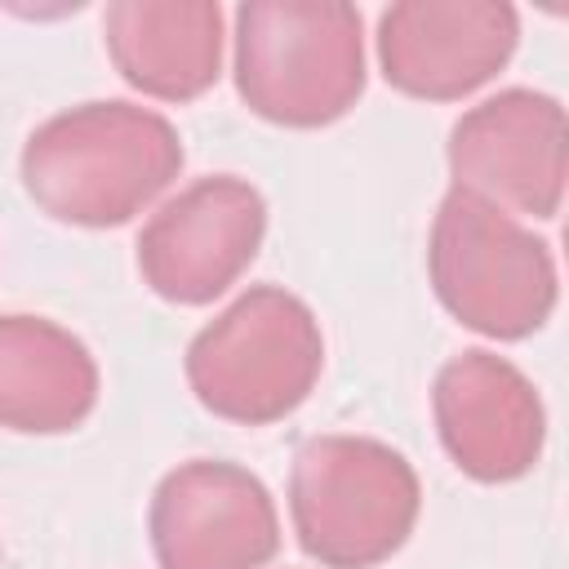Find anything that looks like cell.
Returning <instances> with one entry per match:
<instances>
[{"label": "cell", "instance_id": "8", "mask_svg": "<svg viewBox=\"0 0 569 569\" xmlns=\"http://www.w3.org/2000/svg\"><path fill=\"white\" fill-rule=\"evenodd\" d=\"M147 533L160 569H262L280 551V511L249 467L191 458L160 476Z\"/></svg>", "mask_w": 569, "mask_h": 569}, {"label": "cell", "instance_id": "12", "mask_svg": "<svg viewBox=\"0 0 569 569\" xmlns=\"http://www.w3.org/2000/svg\"><path fill=\"white\" fill-rule=\"evenodd\" d=\"M98 409V360L44 316H0V427L18 436L76 431Z\"/></svg>", "mask_w": 569, "mask_h": 569}, {"label": "cell", "instance_id": "6", "mask_svg": "<svg viewBox=\"0 0 569 569\" xmlns=\"http://www.w3.org/2000/svg\"><path fill=\"white\" fill-rule=\"evenodd\" d=\"M453 191H467L511 218L551 222L565 204L569 129L560 98L542 89H502L467 107L445 142Z\"/></svg>", "mask_w": 569, "mask_h": 569}, {"label": "cell", "instance_id": "7", "mask_svg": "<svg viewBox=\"0 0 569 569\" xmlns=\"http://www.w3.org/2000/svg\"><path fill=\"white\" fill-rule=\"evenodd\" d=\"M267 200L240 173H209L169 196L138 231L142 284L173 307L222 298L258 258Z\"/></svg>", "mask_w": 569, "mask_h": 569}, {"label": "cell", "instance_id": "9", "mask_svg": "<svg viewBox=\"0 0 569 569\" xmlns=\"http://www.w3.org/2000/svg\"><path fill=\"white\" fill-rule=\"evenodd\" d=\"M382 80L418 102H462L520 44V13L502 0H400L378 18Z\"/></svg>", "mask_w": 569, "mask_h": 569}, {"label": "cell", "instance_id": "1", "mask_svg": "<svg viewBox=\"0 0 569 569\" xmlns=\"http://www.w3.org/2000/svg\"><path fill=\"white\" fill-rule=\"evenodd\" d=\"M182 138L169 116L124 98L67 107L22 142V187L40 213L67 227H124L182 173Z\"/></svg>", "mask_w": 569, "mask_h": 569}, {"label": "cell", "instance_id": "3", "mask_svg": "<svg viewBox=\"0 0 569 569\" xmlns=\"http://www.w3.org/2000/svg\"><path fill=\"white\" fill-rule=\"evenodd\" d=\"M422 511L413 462L373 436H311L289 467V520L320 569H378Z\"/></svg>", "mask_w": 569, "mask_h": 569}, {"label": "cell", "instance_id": "10", "mask_svg": "<svg viewBox=\"0 0 569 569\" xmlns=\"http://www.w3.org/2000/svg\"><path fill=\"white\" fill-rule=\"evenodd\" d=\"M436 436L449 462L476 485L529 476L547 445V409L520 365L498 351H462L431 382Z\"/></svg>", "mask_w": 569, "mask_h": 569}, {"label": "cell", "instance_id": "4", "mask_svg": "<svg viewBox=\"0 0 569 569\" xmlns=\"http://www.w3.org/2000/svg\"><path fill=\"white\" fill-rule=\"evenodd\" d=\"M187 387L222 422L271 427L320 382L325 333L316 311L280 289L253 284L187 342Z\"/></svg>", "mask_w": 569, "mask_h": 569}, {"label": "cell", "instance_id": "2", "mask_svg": "<svg viewBox=\"0 0 569 569\" xmlns=\"http://www.w3.org/2000/svg\"><path fill=\"white\" fill-rule=\"evenodd\" d=\"M231 76L240 102L280 129H325L365 93V18L342 0H244Z\"/></svg>", "mask_w": 569, "mask_h": 569}, {"label": "cell", "instance_id": "5", "mask_svg": "<svg viewBox=\"0 0 569 569\" xmlns=\"http://www.w3.org/2000/svg\"><path fill=\"white\" fill-rule=\"evenodd\" d=\"M427 276L440 307L493 342L538 333L560 302L551 244L520 218L453 187L431 218Z\"/></svg>", "mask_w": 569, "mask_h": 569}, {"label": "cell", "instance_id": "11", "mask_svg": "<svg viewBox=\"0 0 569 569\" xmlns=\"http://www.w3.org/2000/svg\"><path fill=\"white\" fill-rule=\"evenodd\" d=\"M102 40L120 80L156 102H196L222 76L218 0H111Z\"/></svg>", "mask_w": 569, "mask_h": 569}]
</instances>
